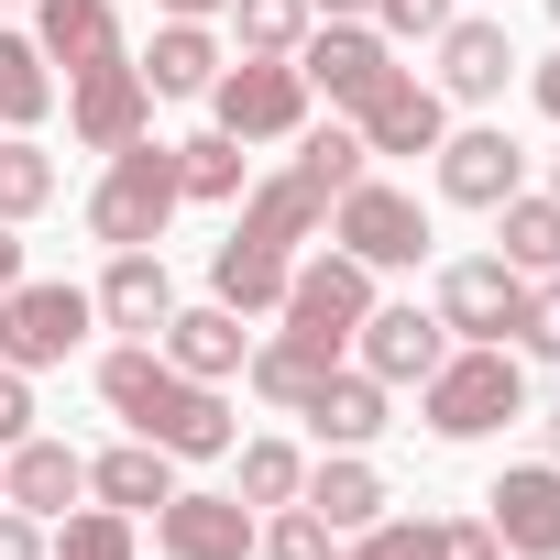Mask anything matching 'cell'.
I'll return each instance as SVG.
<instances>
[{
  "label": "cell",
  "instance_id": "6da1fadb",
  "mask_svg": "<svg viewBox=\"0 0 560 560\" xmlns=\"http://www.w3.org/2000/svg\"><path fill=\"white\" fill-rule=\"evenodd\" d=\"M330 198H341V187H330L308 154H298L287 176L242 187V220H231V242L209 253V298H220V308H242V319H253V308H275V298H287V264H298V242L330 220Z\"/></svg>",
  "mask_w": 560,
  "mask_h": 560
},
{
  "label": "cell",
  "instance_id": "7a4b0ae2",
  "mask_svg": "<svg viewBox=\"0 0 560 560\" xmlns=\"http://www.w3.org/2000/svg\"><path fill=\"white\" fill-rule=\"evenodd\" d=\"M100 396H110V418L132 429V440H154L165 462H220L242 429H231V407H220V385H198V374H176L154 341H121L110 363H100Z\"/></svg>",
  "mask_w": 560,
  "mask_h": 560
},
{
  "label": "cell",
  "instance_id": "3957f363",
  "mask_svg": "<svg viewBox=\"0 0 560 560\" xmlns=\"http://www.w3.org/2000/svg\"><path fill=\"white\" fill-rule=\"evenodd\" d=\"M418 418H429L440 440H494L505 418H527V363H516L505 341H462V352H440V374L418 385Z\"/></svg>",
  "mask_w": 560,
  "mask_h": 560
},
{
  "label": "cell",
  "instance_id": "277c9868",
  "mask_svg": "<svg viewBox=\"0 0 560 560\" xmlns=\"http://www.w3.org/2000/svg\"><path fill=\"white\" fill-rule=\"evenodd\" d=\"M187 209V187H176V143H121L110 154V176L89 187V231L110 242V253H143V242H165V220Z\"/></svg>",
  "mask_w": 560,
  "mask_h": 560
},
{
  "label": "cell",
  "instance_id": "5b68a950",
  "mask_svg": "<svg viewBox=\"0 0 560 560\" xmlns=\"http://www.w3.org/2000/svg\"><path fill=\"white\" fill-rule=\"evenodd\" d=\"M89 319H100L89 287H67V275H12V287H0V363L12 374H56L89 341Z\"/></svg>",
  "mask_w": 560,
  "mask_h": 560
},
{
  "label": "cell",
  "instance_id": "8992f818",
  "mask_svg": "<svg viewBox=\"0 0 560 560\" xmlns=\"http://www.w3.org/2000/svg\"><path fill=\"white\" fill-rule=\"evenodd\" d=\"M209 121H220L231 143H287V132H308V78H298V56H242V67H220V78H209Z\"/></svg>",
  "mask_w": 560,
  "mask_h": 560
},
{
  "label": "cell",
  "instance_id": "52a82bcc",
  "mask_svg": "<svg viewBox=\"0 0 560 560\" xmlns=\"http://www.w3.org/2000/svg\"><path fill=\"white\" fill-rule=\"evenodd\" d=\"M330 242H341L352 264L396 275V264H429V209H418L407 187H385V176H352V187L330 198Z\"/></svg>",
  "mask_w": 560,
  "mask_h": 560
},
{
  "label": "cell",
  "instance_id": "ba28073f",
  "mask_svg": "<svg viewBox=\"0 0 560 560\" xmlns=\"http://www.w3.org/2000/svg\"><path fill=\"white\" fill-rule=\"evenodd\" d=\"M67 132H78L89 154H121V143H143V132H154V89H143V67H132V56H110V67H78V78H67Z\"/></svg>",
  "mask_w": 560,
  "mask_h": 560
},
{
  "label": "cell",
  "instance_id": "9c48e42d",
  "mask_svg": "<svg viewBox=\"0 0 560 560\" xmlns=\"http://www.w3.org/2000/svg\"><path fill=\"white\" fill-rule=\"evenodd\" d=\"M352 132H363V154H440V132H451V100L429 89V78H374L363 100H352Z\"/></svg>",
  "mask_w": 560,
  "mask_h": 560
},
{
  "label": "cell",
  "instance_id": "30bf717a",
  "mask_svg": "<svg viewBox=\"0 0 560 560\" xmlns=\"http://www.w3.org/2000/svg\"><path fill=\"white\" fill-rule=\"evenodd\" d=\"M527 187V143L505 121H472V132H440V198L451 209H505Z\"/></svg>",
  "mask_w": 560,
  "mask_h": 560
},
{
  "label": "cell",
  "instance_id": "8fae6325",
  "mask_svg": "<svg viewBox=\"0 0 560 560\" xmlns=\"http://www.w3.org/2000/svg\"><path fill=\"white\" fill-rule=\"evenodd\" d=\"M352 352H363V374H374V385H429V374H440V352H451V319H440V308H418V298H407V308H385V298H374V308H363V330H352Z\"/></svg>",
  "mask_w": 560,
  "mask_h": 560
},
{
  "label": "cell",
  "instance_id": "7c38bea8",
  "mask_svg": "<svg viewBox=\"0 0 560 560\" xmlns=\"http://www.w3.org/2000/svg\"><path fill=\"white\" fill-rule=\"evenodd\" d=\"M253 538H264V516L242 505V494H165L154 505V549L165 560H253Z\"/></svg>",
  "mask_w": 560,
  "mask_h": 560
},
{
  "label": "cell",
  "instance_id": "4fadbf2b",
  "mask_svg": "<svg viewBox=\"0 0 560 560\" xmlns=\"http://www.w3.org/2000/svg\"><path fill=\"white\" fill-rule=\"evenodd\" d=\"M440 319H451L462 341H516V319H527V275H516L505 253H462V264L440 275Z\"/></svg>",
  "mask_w": 560,
  "mask_h": 560
},
{
  "label": "cell",
  "instance_id": "5bb4252c",
  "mask_svg": "<svg viewBox=\"0 0 560 560\" xmlns=\"http://www.w3.org/2000/svg\"><path fill=\"white\" fill-rule=\"evenodd\" d=\"M483 527L505 538V560H560V462H516V472H494Z\"/></svg>",
  "mask_w": 560,
  "mask_h": 560
},
{
  "label": "cell",
  "instance_id": "9a60e30c",
  "mask_svg": "<svg viewBox=\"0 0 560 560\" xmlns=\"http://www.w3.org/2000/svg\"><path fill=\"white\" fill-rule=\"evenodd\" d=\"M287 308L298 330H330V341H352L363 330V308H374V264H352V253H319V264H287Z\"/></svg>",
  "mask_w": 560,
  "mask_h": 560
},
{
  "label": "cell",
  "instance_id": "2e32d148",
  "mask_svg": "<svg viewBox=\"0 0 560 560\" xmlns=\"http://www.w3.org/2000/svg\"><path fill=\"white\" fill-rule=\"evenodd\" d=\"M298 78H308V100L352 110L374 78H396V56H385V34H374V23H319V34L298 45Z\"/></svg>",
  "mask_w": 560,
  "mask_h": 560
},
{
  "label": "cell",
  "instance_id": "e0dca14e",
  "mask_svg": "<svg viewBox=\"0 0 560 560\" xmlns=\"http://www.w3.org/2000/svg\"><path fill=\"white\" fill-rule=\"evenodd\" d=\"M505 78H516L505 23H494V12H472V23L451 12V23H440V78H429V89H440V100H505Z\"/></svg>",
  "mask_w": 560,
  "mask_h": 560
},
{
  "label": "cell",
  "instance_id": "ac0fdd59",
  "mask_svg": "<svg viewBox=\"0 0 560 560\" xmlns=\"http://www.w3.org/2000/svg\"><path fill=\"white\" fill-rule=\"evenodd\" d=\"M154 352H165L176 374H198V385H231V374L253 363V330H242V308L209 298V308H176V319L154 330Z\"/></svg>",
  "mask_w": 560,
  "mask_h": 560
},
{
  "label": "cell",
  "instance_id": "d6986e66",
  "mask_svg": "<svg viewBox=\"0 0 560 560\" xmlns=\"http://www.w3.org/2000/svg\"><path fill=\"white\" fill-rule=\"evenodd\" d=\"M385 396H396V385H374L363 363H341V374H319V385H308V407H298V418L319 429V451H363V440H385V429H396V407H385Z\"/></svg>",
  "mask_w": 560,
  "mask_h": 560
},
{
  "label": "cell",
  "instance_id": "ffe728a7",
  "mask_svg": "<svg viewBox=\"0 0 560 560\" xmlns=\"http://www.w3.org/2000/svg\"><path fill=\"white\" fill-rule=\"evenodd\" d=\"M89 494V462L67 451V440H12V462H0V505H23V516H67Z\"/></svg>",
  "mask_w": 560,
  "mask_h": 560
},
{
  "label": "cell",
  "instance_id": "44dd1931",
  "mask_svg": "<svg viewBox=\"0 0 560 560\" xmlns=\"http://www.w3.org/2000/svg\"><path fill=\"white\" fill-rule=\"evenodd\" d=\"M100 319L132 330V341H154V330L176 319V275H165L154 242H143V253H110V275H100Z\"/></svg>",
  "mask_w": 560,
  "mask_h": 560
},
{
  "label": "cell",
  "instance_id": "7402d4cb",
  "mask_svg": "<svg viewBox=\"0 0 560 560\" xmlns=\"http://www.w3.org/2000/svg\"><path fill=\"white\" fill-rule=\"evenodd\" d=\"M132 67H143V89H154V100H209V78H220L231 56H220V34H209V23H154V45H143Z\"/></svg>",
  "mask_w": 560,
  "mask_h": 560
},
{
  "label": "cell",
  "instance_id": "603a6c76",
  "mask_svg": "<svg viewBox=\"0 0 560 560\" xmlns=\"http://www.w3.org/2000/svg\"><path fill=\"white\" fill-rule=\"evenodd\" d=\"M34 45H45V67H110L121 56V23H110V0H34Z\"/></svg>",
  "mask_w": 560,
  "mask_h": 560
},
{
  "label": "cell",
  "instance_id": "cb8c5ba5",
  "mask_svg": "<svg viewBox=\"0 0 560 560\" xmlns=\"http://www.w3.org/2000/svg\"><path fill=\"white\" fill-rule=\"evenodd\" d=\"M298 505H308V516H330V527L352 538V527H374V516H385V472H374L363 451H330V462H308Z\"/></svg>",
  "mask_w": 560,
  "mask_h": 560
},
{
  "label": "cell",
  "instance_id": "d4e9b609",
  "mask_svg": "<svg viewBox=\"0 0 560 560\" xmlns=\"http://www.w3.org/2000/svg\"><path fill=\"white\" fill-rule=\"evenodd\" d=\"M341 352H352V341H330V330H298V319H287V330L253 352V385H264L275 407H308V385H319V374H341Z\"/></svg>",
  "mask_w": 560,
  "mask_h": 560
},
{
  "label": "cell",
  "instance_id": "484cf974",
  "mask_svg": "<svg viewBox=\"0 0 560 560\" xmlns=\"http://www.w3.org/2000/svg\"><path fill=\"white\" fill-rule=\"evenodd\" d=\"M89 494H100V505H121V516H143V505H165V494H176V462H165L154 440H121V451H100V462H89Z\"/></svg>",
  "mask_w": 560,
  "mask_h": 560
},
{
  "label": "cell",
  "instance_id": "4316f807",
  "mask_svg": "<svg viewBox=\"0 0 560 560\" xmlns=\"http://www.w3.org/2000/svg\"><path fill=\"white\" fill-rule=\"evenodd\" d=\"M494 242H505L516 275H560V198H527V187H516V198L494 209Z\"/></svg>",
  "mask_w": 560,
  "mask_h": 560
},
{
  "label": "cell",
  "instance_id": "83f0119b",
  "mask_svg": "<svg viewBox=\"0 0 560 560\" xmlns=\"http://www.w3.org/2000/svg\"><path fill=\"white\" fill-rule=\"evenodd\" d=\"M45 110H56V67H45V45H34V34H0V121L34 132Z\"/></svg>",
  "mask_w": 560,
  "mask_h": 560
},
{
  "label": "cell",
  "instance_id": "f1b7e54d",
  "mask_svg": "<svg viewBox=\"0 0 560 560\" xmlns=\"http://www.w3.org/2000/svg\"><path fill=\"white\" fill-rule=\"evenodd\" d=\"M45 560H143V549H132V516L121 505H67L45 527Z\"/></svg>",
  "mask_w": 560,
  "mask_h": 560
},
{
  "label": "cell",
  "instance_id": "f546056e",
  "mask_svg": "<svg viewBox=\"0 0 560 560\" xmlns=\"http://www.w3.org/2000/svg\"><path fill=\"white\" fill-rule=\"evenodd\" d=\"M34 209H56V154L34 143V132H0V220H34Z\"/></svg>",
  "mask_w": 560,
  "mask_h": 560
},
{
  "label": "cell",
  "instance_id": "4dcf8cb0",
  "mask_svg": "<svg viewBox=\"0 0 560 560\" xmlns=\"http://www.w3.org/2000/svg\"><path fill=\"white\" fill-rule=\"evenodd\" d=\"M308 0H231V34H242V56H298L308 45Z\"/></svg>",
  "mask_w": 560,
  "mask_h": 560
},
{
  "label": "cell",
  "instance_id": "1f68e13d",
  "mask_svg": "<svg viewBox=\"0 0 560 560\" xmlns=\"http://www.w3.org/2000/svg\"><path fill=\"white\" fill-rule=\"evenodd\" d=\"M176 187H187V198H242V187H253V176H242V143L209 121L198 143H176Z\"/></svg>",
  "mask_w": 560,
  "mask_h": 560
},
{
  "label": "cell",
  "instance_id": "d6a6232c",
  "mask_svg": "<svg viewBox=\"0 0 560 560\" xmlns=\"http://www.w3.org/2000/svg\"><path fill=\"white\" fill-rule=\"evenodd\" d=\"M231 451H242V505H298L308 462H298L287 440H231Z\"/></svg>",
  "mask_w": 560,
  "mask_h": 560
},
{
  "label": "cell",
  "instance_id": "836d02e7",
  "mask_svg": "<svg viewBox=\"0 0 560 560\" xmlns=\"http://www.w3.org/2000/svg\"><path fill=\"white\" fill-rule=\"evenodd\" d=\"M253 549H264V560H341V527H330V516H308V505H275Z\"/></svg>",
  "mask_w": 560,
  "mask_h": 560
},
{
  "label": "cell",
  "instance_id": "e575fe53",
  "mask_svg": "<svg viewBox=\"0 0 560 560\" xmlns=\"http://www.w3.org/2000/svg\"><path fill=\"white\" fill-rule=\"evenodd\" d=\"M429 538H440L429 516H374V527H352L341 560H429Z\"/></svg>",
  "mask_w": 560,
  "mask_h": 560
},
{
  "label": "cell",
  "instance_id": "d590c367",
  "mask_svg": "<svg viewBox=\"0 0 560 560\" xmlns=\"http://www.w3.org/2000/svg\"><path fill=\"white\" fill-rule=\"evenodd\" d=\"M516 352L560 363V275H527V319H516Z\"/></svg>",
  "mask_w": 560,
  "mask_h": 560
},
{
  "label": "cell",
  "instance_id": "8d00e7d4",
  "mask_svg": "<svg viewBox=\"0 0 560 560\" xmlns=\"http://www.w3.org/2000/svg\"><path fill=\"white\" fill-rule=\"evenodd\" d=\"M440 23H451V0H374L385 45H440Z\"/></svg>",
  "mask_w": 560,
  "mask_h": 560
},
{
  "label": "cell",
  "instance_id": "74e56055",
  "mask_svg": "<svg viewBox=\"0 0 560 560\" xmlns=\"http://www.w3.org/2000/svg\"><path fill=\"white\" fill-rule=\"evenodd\" d=\"M429 560H505V538H494L483 516H451V527L429 538Z\"/></svg>",
  "mask_w": 560,
  "mask_h": 560
},
{
  "label": "cell",
  "instance_id": "f35d334b",
  "mask_svg": "<svg viewBox=\"0 0 560 560\" xmlns=\"http://www.w3.org/2000/svg\"><path fill=\"white\" fill-rule=\"evenodd\" d=\"M12 440H34V385L0 363V451H12Z\"/></svg>",
  "mask_w": 560,
  "mask_h": 560
},
{
  "label": "cell",
  "instance_id": "ab89813d",
  "mask_svg": "<svg viewBox=\"0 0 560 560\" xmlns=\"http://www.w3.org/2000/svg\"><path fill=\"white\" fill-rule=\"evenodd\" d=\"M0 560H45V516H23V505H0Z\"/></svg>",
  "mask_w": 560,
  "mask_h": 560
},
{
  "label": "cell",
  "instance_id": "60d3db41",
  "mask_svg": "<svg viewBox=\"0 0 560 560\" xmlns=\"http://www.w3.org/2000/svg\"><path fill=\"white\" fill-rule=\"evenodd\" d=\"M165 23H209V12H231V0H154Z\"/></svg>",
  "mask_w": 560,
  "mask_h": 560
},
{
  "label": "cell",
  "instance_id": "b9f144b4",
  "mask_svg": "<svg viewBox=\"0 0 560 560\" xmlns=\"http://www.w3.org/2000/svg\"><path fill=\"white\" fill-rule=\"evenodd\" d=\"M527 89H538V110H549V121H560V56H549V67H538V78H527Z\"/></svg>",
  "mask_w": 560,
  "mask_h": 560
},
{
  "label": "cell",
  "instance_id": "7bdbcfd3",
  "mask_svg": "<svg viewBox=\"0 0 560 560\" xmlns=\"http://www.w3.org/2000/svg\"><path fill=\"white\" fill-rule=\"evenodd\" d=\"M308 12H330V23H374V0H308Z\"/></svg>",
  "mask_w": 560,
  "mask_h": 560
},
{
  "label": "cell",
  "instance_id": "ee69618b",
  "mask_svg": "<svg viewBox=\"0 0 560 560\" xmlns=\"http://www.w3.org/2000/svg\"><path fill=\"white\" fill-rule=\"evenodd\" d=\"M12 275H23V242H12V220H0V287H12Z\"/></svg>",
  "mask_w": 560,
  "mask_h": 560
},
{
  "label": "cell",
  "instance_id": "f6af8a7d",
  "mask_svg": "<svg viewBox=\"0 0 560 560\" xmlns=\"http://www.w3.org/2000/svg\"><path fill=\"white\" fill-rule=\"evenodd\" d=\"M549 462H560V407H549Z\"/></svg>",
  "mask_w": 560,
  "mask_h": 560
},
{
  "label": "cell",
  "instance_id": "bcb514c9",
  "mask_svg": "<svg viewBox=\"0 0 560 560\" xmlns=\"http://www.w3.org/2000/svg\"><path fill=\"white\" fill-rule=\"evenodd\" d=\"M549 198H560V154H549Z\"/></svg>",
  "mask_w": 560,
  "mask_h": 560
},
{
  "label": "cell",
  "instance_id": "7dc6e473",
  "mask_svg": "<svg viewBox=\"0 0 560 560\" xmlns=\"http://www.w3.org/2000/svg\"><path fill=\"white\" fill-rule=\"evenodd\" d=\"M549 12H560V0H549Z\"/></svg>",
  "mask_w": 560,
  "mask_h": 560
}]
</instances>
